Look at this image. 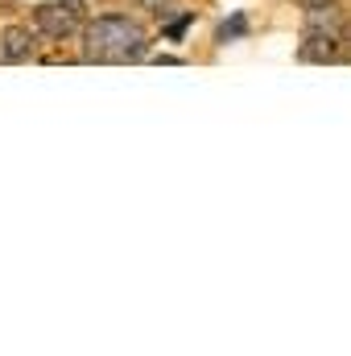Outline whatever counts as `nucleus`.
I'll return each mask as SVG.
<instances>
[{
    "label": "nucleus",
    "instance_id": "f257e3e1",
    "mask_svg": "<svg viewBox=\"0 0 351 356\" xmlns=\"http://www.w3.org/2000/svg\"><path fill=\"white\" fill-rule=\"evenodd\" d=\"M145 50H149V33L132 17H95L83 33V58L87 63L124 67V63L145 58Z\"/></svg>",
    "mask_w": 351,
    "mask_h": 356
},
{
    "label": "nucleus",
    "instance_id": "f03ea898",
    "mask_svg": "<svg viewBox=\"0 0 351 356\" xmlns=\"http://www.w3.org/2000/svg\"><path fill=\"white\" fill-rule=\"evenodd\" d=\"M33 21L50 42H62L83 29V0H50L33 13Z\"/></svg>",
    "mask_w": 351,
    "mask_h": 356
},
{
    "label": "nucleus",
    "instance_id": "7ed1b4c3",
    "mask_svg": "<svg viewBox=\"0 0 351 356\" xmlns=\"http://www.w3.org/2000/svg\"><path fill=\"white\" fill-rule=\"evenodd\" d=\"M33 50H37V38L25 25H8L4 29V38H0V58L4 63H25V58H33Z\"/></svg>",
    "mask_w": 351,
    "mask_h": 356
},
{
    "label": "nucleus",
    "instance_id": "20e7f679",
    "mask_svg": "<svg viewBox=\"0 0 351 356\" xmlns=\"http://www.w3.org/2000/svg\"><path fill=\"white\" fill-rule=\"evenodd\" d=\"M240 33H248V21H244V13H236L232 21H223V29H219V42H228V38H240Z\"/></svg>",
    "mask_w": 351,
    "mask_h": 356
},
{
    "label": "nucleus",
    "instance_id": "39448f33",
    "mask_svg": "<svg viewBox=\"0 0 351 356\" xmlns=\"http://www.w3.org/2000/svg\"><path fill=\"white\" fill-rule=\"evenodd\" d=\"M145 8H153V13H162V0H145Z\"/></svg>",
    "mask_w": 351,
    "mask_h": 356
}]
</instances>
